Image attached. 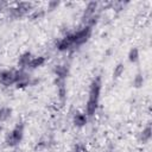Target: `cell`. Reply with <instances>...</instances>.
Returning <instances> with one entry per match:
<instances>
[{"label": "cell", "instance_id": "17", "mask_svg": "<svg viewBox=\"0 0 152 152\" xmlns=\"http://www.w3.org/2000/svg\"><path fill=\"white\" fill-rule=\"evenodd\" d=\"M72 152H86V148H84V146H83V145H81V144H77V145L74 147Z\"/></svg>", "mask_w": 152, "mask_h": 152}, {"label": "cell", "instance_id": "4", "mask_svg": "<svg viewBox=\"0 0 152 152\" xmlns=\"http://www.w3.org/2000/svg\"><path fill=\"white\" fill-rule=\"evenodd\" d=\"M32 83L31 76L25 71V70H18L15 71V82L14 84L18 88H25Z\"/></svg>", "mask_w": 152, "mask_h": 152}, {"label": "cell", "instance_id": "10", "mask_svg": "<svg viewBox=\"0 0 152 152\" xmlns=\"http://www.w3.org/2000/svg\"><path fill=\"white\" fill-rule=\"evenodd\" d=\"M53 72L56 75V78H66L68 74H69V68L68 65L65 64H59V65H56L55 69H53Z\"/></svg>", "mask_w": 152, "mask_h": 152}, {"label": "cell", "instance_id": "18", "mask_svg": "<svg viewBox=\"0 0 152 152\" xmlns=\"http://www.w3.org/2000/svg\"><path fill=\"white\" fill-rule=\"evenodd\" d=\"M58 5H59L58 1H50V2L48 4V8H49V10H55V8L58 7Z\"/></svg>", "mask_w": 152, "mask_h": 152}, {"label": "cell", "instance_id": "16", "mask_svg": "<svg viewBox=\"0 0 152 152\" xmlns=\"http://www.w3.org/2000/svg\"><path fill=\"white\" fill-rule=\"evenodd\" d=\"M142 84H144V77H142V75L139 72V74H137V75L134 76V78H133V86H134L135 88H140V87H142Z\"/></svg>", "mask_w": 152, "mask_h": 152}, {"label": "cell", "instance_id": "9", "mask_svg": "<svg viewBox=\"0 0 152 152\" xmlns=\"http://www.w3.org/2000/svg\"><path fill=\"white\" fill-rule=\"evenodd\" d=\"M88 121V116L86 115V113H80V112H76L74 114V118H72V122L76 127H83Z\"/></svg>", "mask_w": 152, "mask_h": 152}, {"label": "cell", "instance_id": "11", "mask_svg": "<svg viewBox=\"0 0 152 152\" xmlns=\"http://www.w3.org/2000/svg\"><path fill=\"white\" fill-rule=\"evenodd\" d=\"M45 63V57L43 56H36V57H32L30 64H28V68L30 69H37L39 66H42L43 64Z\"/></svg>", "mask_w": 152, "mask_h": 152}, {"label": "cell", "instance_id": "6", "mask_svg": "<svg viewBox=\"0 0 152 152\" xmlns=\"http://www.w3.org/2000/svg\"><path fill=\"white\" fill-rule=\"evenodd\" d=\"M74 45H72V42L69 37V33H66L65 36H63L62 38H59L57 42H56V49L58 51H68L70 49H72Z\"/></svg>", "mask_w": 152, "mask_h": 152}, {"label": "cell", "instance_id": "13", "mask_svg": "<svg viewBox=\"0 0 152 152\" xmlns=\"http://www.w3.org/2000/svg\"><path fill=\"white\" fill-rule=\"evenodd\" d=\"M12 115V109L10 107H1L0 108V121L5 122L7 121Z\"/></svg>", "mask_w": 152, "mask_h": 152}, {"label": "cell", "instance_id": "12", "mask_svg": "<svg viewBox=\"0 0 152 152\" xmlns=\"http://www.w3.org/2000/svg\"><path fill=\"white\" fill-rule=\"evenodd\" d=\"M151 137H152V131H151V126L148 125V126H146L141 131V133H140V141L142 144H146V142H148L151 140Z\"/></svg>", "mask_w": 152, "mask_h": 152}, {"label": "cell", "instance_id": "1", "mask_svg": "<svg viewBox=\"0 0 152 152\" xmlns=\"http://www.w3.org/2000/svg\"><path fill=\"white\" fill-rule=\"evenodd\" d=\"M101 87H102L101 78L97 76L90 83L88 101H87V104H86V115L87 116H93L96 113V110H97L100 94H101Z\"/></svg>", "mask_w": 152, "mask_h": 152}, {"label": "cell", "instance_id": "8", "mask_svg": "<svg viewBox=\"0 0 152 152\" xmlns=\"http://www.w3.org/2000/svg\"><path fill=\"white\" fill-rule=\"evenodd\" d=\"M32 55L30 52H24L23 55H20L19 59H18V66H19V70H25L26 68H28V64L32 59Z\"/></svg>", "mask_w": 152, "mask_h": 152}, {"label": "cell", "instance_id": "5", "mask_svg": "<svg viewBox=\"0 0 152 152\" xmlns=\"http://www.w3.org/2000/svg\"><path fill=\"white\" fill-rule=\"evenodd\" d=\"M15 82V71L13 70H1L0 71V83L5 87H10Z\"/></svg>", "mask_w": 152, "mask_h": 152}, {"label": "cell", "instance_id": "14", "mask_svg": "<svg viewBox=\"0 0 152 152\" xmlns=\"http://www.w3.org/2000/svg\"><path fill=\"white\" fill-rule=\"evenodd\" d=\"M139 59V50L137 48H132L128 52V61L131 63H135Z\"/></svg>", "mask_w": 152, "mask_h": 152}, {"label": "cell", "instance_id": "15", "mask_svg": "<svg viewBox=\"0 0 152 152\" xmlns=\"http://www.w3.org/2000/svg\"><path fill=\"white\" fill-rule=\"evenodd\" d=\"M125 71V66L122 63H119L116 66H114V70H113V77L114 78H119Z\"/></svg>", "mask_w": 152, "mask_h": 152}, {"label": "cell", "instance_id": "7", "mask_svg": "<svg viewBox=\"0 0 152 152\" xmlns=\"http://www.w3.org/2000/svg\"><path fill=\"white\" fill-rule=\"evenodd\" d=\"M56 86H57V95L58 100L64 103L66 100V87H65V80L64 78H56Z\"/></svg>", "mask_w": 152, "mask_h": 152}, {"label": "cell", "instance_id": "3", "mask_svg": "<svg viewBox=\"0 0 152 152\" xmlns=\"http://www.w3.org/2000/svg\"><path fill=\"white\" fill-rule=\"evenodd\" d=\"M24 137V125L23 124H18L12 131L11 133L7 135L6 138V142L8 146H17Z\"/></svg>", "mask_w": 152, "mask_h": 152}, {"label": "cell", "instance_id": "2", "mask_svg": "<svg viewBox=\"0 0 152 152\" xmlns=\"http://www.w3.org/2000/svg\"><path fill=\"white\" fill-rule=\"evenodd\" d=\"M90 34H91V27L87 25H83L82 27H80L74 32H69V37L72 42L74 48L81 46L82 44L88 42V39L90 38Z\"/></svg>", "mask_w": 152, "mask_h": 152}]
</instances>
